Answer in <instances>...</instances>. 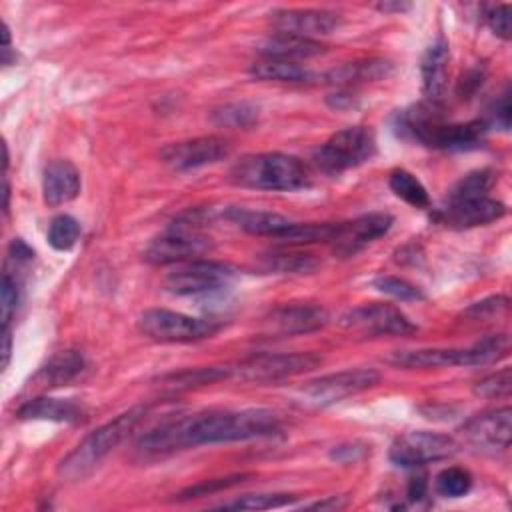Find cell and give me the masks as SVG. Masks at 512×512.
I'll return each mask as SVG.
<instances>
[{
    "mask_svg": "<svg viewBox=\"0 0 512 512\" xmlns=\"http://www.w3.org/2000/svg\"><path fill=\"white\" fill-rule=\"evenodd\" d=\"M278 430L280 418L268 408L204 412L162 422L138 438L136 450L144 458H164L200 444L242 442L270 436Z\"/></svg>",
    "mask_w": 512,
    "mask_h": 512,
    "instance_id": "6da1fadb",
    "label": "cell"
},
{
    "mask_svg": "<svg viewBox=\"0 0 512 512\" xmlns=\"http://www.w3.org/2000/svg\"><path fill=\"white\" fill-rule=\"evenodd\" d=\"M230 180L236 186L270 192H292L308 184L304 164L284 152H260L242 156L230 168Z\"/></svg>",
    "mask_w": 512,
    "mask_h": 512,
    "instance_id": "7a4b0ae2",
    "label": "cell"
},
{
    "mask_svg": "<svg viewBox=\"0 0 512 512\" xmlns=\"http://www.w3.org/2000/svg\"><path fill=\"white\" fill-rule=\"evenodd\" d=\"M434 106V104H432ZM418 104L410 110H404L398 116L400 132L418 140L430 148L442 150H470L476 148L486 130V120H470L464 124H444L436 118L434 108Z\"/></svg>",
    "mask_w": 512,
    "mask_h": 512,
    "instance_id": "3957f363",
    "label": "cell"
},
{
    "mask_svg": "<svg viewBox=\"0 0 512 512\" xmlns=\"http://www.w3.org/2000/svg\"><path fill=\"white\" fill-rule=\"evenodd\" d=\"M146 406H134L118 414L114 420L90 432L58 466V474L68 480H82L102 458H106L146 416Z\"/></svg>",
    "mask_w": 512,
    "mask_h": 512,
    "instance_id": "277c9868",
    "label": "cell"
},
{
    "mask_svg": "<svg viewBox=\"0 0 512 512\" xmlns=\"http://www.w3.org/2000/svg\"><path fill=\"white\" fill-rule=\"evenodd\" d=\"M210 238L200 232L198 214H184L174 220L158 238H154L144 250V260L156 266L182 264L208 252Z\"/></svg>",
    "mask_w": 512,
    "mask_h": 512,
    "instance_id": "5b68a950",
    "label": "cell"
},
{
    "mask_svg": "<svg viewBox=\"0 0 512 512\" xmlns=\"http://www.w3.org/2000/svg\"><path fill=\"white\" fill-rule=\"evenodd\" d=\"M376 154V140L368 126H348L320 144L312 160L326 174H340L368 162Z\"/></svg>",
    "mask_w": 512,
    "mask_h": 512,
    "instance_id": "8992f818",
    "label": "cell"
},
{
    "mask_svg": "<svg viewBox=\"0 0 512 512\" xmlns=\"http://www.w3.org/2000/svg\"><path fill=\"white\" fill-rule=\"evenodd\" d=\"M138 330L156 342H196L220 330L216 320L194 318L166 308H148L138 316Z\"/></svg>",
    "mask_w": 512,
    "mask_h": 512,
    "instance_id": "52a82bcc",
    "label": "cell"
},
{
    "mask_svg": "<svg viewBox=\"0 0 512 512\" xmlns=\"http://www.w3.org/2000/svg\"><path fill=\"white\" fill-rule=\"evenodd\" d=\"M322 364L314 352H262L240 360L232 368V376L246 382H276L310 372Z\"/></svg>",
    "mask_w": 512,
    "mask_h": 512,
    "instance_id": "ba28073f",
    "label": "cell"
},
{
    "mask_svg": "<svg viewBox=\"0 0 512 512\" xmlns=\"http://www.w3.org/2000/svg\"><path fill=\"white\" fill-rule=\"evenodd\" d=\"M236 270L214 260H188L178 264L164 278V288L176 296H202L224 288Z\"/></svg>",
    "mask_w": 512,
    "mask_h": 512,
    "instance_id": "9c48e42d",
    "label": "cell"
},
{
    "mask_svg": "<svg viewBox=\"0 0 512 512\" xmlns=\"http://www.w3.org/2000/svg\"><path fill=\"white\" fill-rule=\"evenodd\" d=\"M458 442L442 432L412 430L398 436L388 452V458L402 468H418L430 462L446 460L458 452Z\"/></svg>",
    "mask_w": 512,
    "mask_h": 512,
    "instance_id": "30bf717a",
    "label": "cell"
},
{
    "mask_svg": "<svg viewBox=\"0 0 512 512\" xmlns=\"http://www.w3.org/2000/svg\"><path fill=\"white\" fill-rule=\"evenodd\" d=\"M340 326L368 336H410L418 326L394 304L370 302L340 316Z\"/></svg>",
    "mask_w": 512,
    "mask_h": 512,
    "instance_id": "8fae6325",
    "label": "cell"
},
{
    "mask_svg": "<svg viewBox=\"0 0 512 512\" xmlns=\"http://www.w3.org/2000/svg\"><path fill=\"white\" fill-rule=\"evenodd\" d=\"M380 382V374L372 368H350L314 378L302 386V394L318 406H330L356 396Z\"/></svg>",
    "mask_w": 512,
    "mask_h": 512,
    "instance_id": "7c38bea8",
    "label": "cell"
},
{
    "mask_svg": "<svg viewBox=\"0 0 512 512\" xmlns=\"http://www.w3.org/2000/svg\"><path fill=\"white\" fill-rule=\"evenodd\" d=\"M462 442L482 452H498L510 446L512 410L502 406L468 418L458 430Z\"/></svg>",
    "mask_w": 512,
    "mask_h": 512,
    "instance_id": "4fadbf2b",
    "label": "cell"
},
{
    "mask_svg": "<svg viewBox=\"0 0 512 512\" xmlns=\"http://www.w3.org/2000/svg\"><path fill=\"white\" fill-rule=\"evenodd\" d=\"M230 154V142L222 136H198L182 142H172L162 148L160 158L176 172L194 170L200 166L216 164Z\"/></svg>",
    "mask_w": 512,
    "mask_h": 512,
    "instance_id": "5bb4252c",
    "label": "cell"
},
{
    "mask_svg": "<svg viewBox=\"0 0 512 512\" xmlns=\"http://www.w3.org/2000/svg\"><path fill=\"white\" fill-rule=\"evenodd\" d=\"M394 218L386 212H370L362 214L350 222L336 224L334 236L328 242L332 246V252L340 258H350L358 254L362 248L372 244L374 240L388 234L392 228Z\"/></svg>",
    "mask_w": 512,
    "mask_h": 512,
    "instance_id": "9a60e30c",
    "label": "cell"
},
{
    "mask_svg": "<svg viewBox=\"0 0 512 512\" xmlns=\"http://www.w3.org/2000/svg\"><path fill=\"white\" fill-rule=\"evenodd\" d=\"M342 18L338 12L324 8H288L274 10L270 24L276 32L302 36L314 40L316 36H328L340 26Z\"/></svg>",
    "mask_w": 512,
    "mask_h": 512,
    "instance_id": "2e32d148",
    "label": "cell"
},
{
    "mask_svg": "<svg viewBox=\"0 0 512 512\" xmlns=\"http://www.w3.org/2000/svg\"><path fill=\"white\" fill-rule=\"evenodd\" d=\"M506 214V206L490 196L466 202H446L434 218L448 228H474L494 222Z\"/></svg>",
    "mask_w": 512,
    "mask_h": 512,
    "instance_id": "e0dca14e",
    "label": "cell"
},
{
    "mask_svg": "<svg viewBox=\"0 0 512 512\" xmlns=\"http://www.w3.org/2000/svg\"><path fill=\"white\" fill-rule=\"evenodd\" d=\"M328 320H330V316H328L326 308H322L318 304L298 302V304H284V306L272 310V314L268 316V326L276 334L294 336V334L316 332V330L324 328L328 324Z\"/></svg>",
    "mask_w": 512,
    "mask_h": 512,
    "instance_id": "ac0fdd59",
    "label": "cell"
},
{
    "mask_svg": "<svg viewBox=\"0 0 512 512\" xmlns=\"http://www.w3.org/2000/svg\"><path fill=\"white\" fill-rule=\"evenodd\" d=\"M388 362L400 368H448V366H476L474 348H416L396 350Z\"/></svg>",
    "mask_w": 512,
    "mask_h": 512,
    "instance_id": "d6986e66",
    "label": "cell"
},
{
    "mask_svg": "<svg viewBox=\"0 0 512 512\" xmlns=\"http://www.w3.org/2000/svg\"><path fill=\"white\" fill-rule=\"evenodd\" d=\"M80 172L68 160H54L44 168L42 196L48 206H60L74 200L80 192Z\"/></svg>",
    "mask_w": 512,
    "mask_h": 512,
    "instance_id": "ffe728a7",
    "label": "cell"
},
{
    "mask_svg": "<svg viewBox=\"0 0 512 512\" xmlns=\"http://www.w3.org/2000/svg\"><path fill=\"white\" fill-rule=\"evenodd\" d=\"M448 60H450V48L444 38H438L432 46H428L422 56V62H420L422 94L430 104H436L446 90Z\"/></svg>",
    "mask_w": 512,
    "mask_h": 512,
    "instance_id": "44dd1931",
    "label": "cell"
},
{
    "mask_svg": "<svg viewBox=\"0 0 512 512\" xmlns=\"http://www.w3.org/2000/svg\"><path fill=\"white\" fill-rule=\"evenodd\" d=\"M86 410L82 404L68 400V398H50L38 396L26 400L18 410L16 416L20 420H48V422H80Z\"/></svg>",
    "mask_w": 512,
    "mask_h": 512,
    "instance_id": "7402d4cb",
    "label": "cell"
},
{
    "mask_svg": "<svg viewBox=\"0 0 512 512\" xmlns=\"http://www.w3.org/2000/svg\"><path fill=\"white\" fill-rule=\"evenodd\" d=\"M258 52L266 60H284V62H298L306 58H314L326 52L324 44L318 40L302 38V36H292V34H282L274 32L268 36L260 46Z\"/></svg>",
    "mask_w": 512,
    "mask_h": 512,
    "instance_id": "603a6c76",
    "label": "cell"
},
{
    "mask_svg": "<svg viewBox=\"0 0 512 512\" xmlns=\"http://www.w3.org/2000/svg\"><path fill=\"white\" fill-rule=\"evenodd\" d=\"M226 218L248 234L268 236V238H276V240H280L294 224L290 218L276 214V212L248 210V208H236V206L226 210Z\"/></svg>",
    "mask_w": 512,
    "mask_h": 512,
    "instance_id": "cb8c5ba5",
    "label": "cell"
},
{
    "mask_svg": "<svg viewBox=\"0 0 512 512\" xmlns=\"http://www.w3.org/2000/svg\"><path fill=\"white\" fill-rule=\"evenodd\" d=\"M84 370V356L78 350H60L56 352L34 376L38 388L50 390L60 388L76 380Z\"/></svg>",
    "mask_w": 512,
    "mask_h": 512,
    "instance_id": "d4e9b609",
    "label": "cell"
},
{
    "mask_svg": "<svg viewBox=\"0 0 512 512\" xmlns=\"http://www.w3.org/2000/svg\"><path fill=\"white\" fill-rule=\"evenodd\" d=\"M248 72L256 80L288 82V84H306V82H314L318 78L314 72L300 66L298 62L266 60V58L262 62H254Z\"/></svg>",
    "mask_w": 512,
    "mask_h": 512,
    "instance_id": "484cf974",
    "label": "cell"
},
{
    "mask_svg": "<svg viewBox=\"0 0 512 512\" xmlns=\"http://www.w3.org/2000/svg\"><path fill=\"white\" fill-rule=\"evenodd\" d=\"M392 72V64L382 58H370L360 62H350L334 68L326 78L334 84H356L368 80H382Z\"/></svg>",
    "mask_w": 512,
    "mask_h": 512,
    "instance_id": "4316f807",
    "label": "cell"
},
{
    "mask_svg": "<svg viewBox=\"0 0 512 512\" xmlns=\"http://www.w3.org/2000/svg\"><path fill=\"white\" fill-rule=\"evenodd\" d=\"M262 264L268 272L276 274H310L320 266V262L312 254L298 250H280L264 254Z\"/></svg>",
    "mask_w": 512,
    "mask_h": 512,
    "instance_id": "83f0119b",
    "label": "cell"
},
{
    "mask_svg": "<svg viewBox=\"0 0 512 512\" xmlns=\"http://www.w3.org/2000/svg\"><path fill=\"white\" fill-rule=\"evenodd\" d=\"M388 186L400 200H404L414 208H426L430 204V196L424 184L404 168H396L390 172Z\"/></svg>",
    "mask_w": 512,
    "mask_h": 512,
    "instance_id": "f1b7e54d",
    "label": "cell"
},
{
    "mask_svg": "<svg viewBox=\"0 0 512 512\" xmlns=\"http://www.w3.org/2000/svg\"><path fill=\"white\" fill-rule=\"evenodd\" d=\"M492 182H494V176L490 170L468 172L450 188L446 202H466V200L484 198V196H488Z\"/></svg>",
    "mask_w": 512,
    "mask_h": 512,
    "instance_id": "f546056e",
    "label": "cell"
},
{
    "mask_svg": "<svg viewBox=\"0 0 512 512\" xmlns=\"http://www.w3.org/2000/svg\"><path fill=\"white\" fill-rule=\"evenodd\" d=\"M228 376H232L230 366H208V368H192V370H184L178 374H170V376H166V382L174 390H188L194 386L214 384Z\"/></svg>",
    "mask_w": 512,
    "mask_h": 512,
    "instance_id": "4dcf8cb0",
    "label": "cell"
},
{
    "mask_svg": "<svg viewBox=\"0 0 512 512\" xmlns=\"http://www.w3.org/2000/svg\"><path fill=\"white\" fill-rule=\"evenodd\" d=\"M296 502L294 494L286 492H258V494H244L232 502L218 504L216 508L222 510H270V508H282Z\"/></svg>",
    "mask_w": 512,
    "mask_h": 512,
    "instance_id": "1f68e13d",
    "label": "cell"
},
{
    "mask_svg": "<svg viewBox=\"0 0 512 512\" xmlns=\"http://www.w3.org/2000/svg\"><path fill=\"white\" fill-rule=\"evenodd\" d=\"M46 238L54 250H70L80 238V224L70 214H58L52 218Z\"/></svg>",
    "mask_w": 512,
    "mask_h": 512,
    "instance_id": "d6a6232c",
    "label": "cell"
},
{
    "mask_svg": "<svg viewBox=\"0 0 512 512\" xmlns=\"http://www.w3.org/2000/svg\"><path fill=\"white\" fill-rule=\"evenodd\" d=\"M256 118H258V108L248 102L224 104L212 112V120L218 126H226V128H248L256 122Z\"/></svg>",
    "mask_w": 512,
    "mask_h": 512,
    "instance_id": "836d02e7",
    "label": "cell"
},
{
    "mask_svg": "<svg viewBox=\"0 0 512 512\" xmlns=\"http://www.w3.org/2000/svg\"><path fill=\"white\" fill-rule=\"evenodd\" d=\"M470 488H472V476L466 468L450 466V468H444L436 476V490L440 496L460 498V496L468 494Z\"/></svg>",
    "mask_w": 512,
    "mask_h": 512,
    "instance_id": "e575fe53",
    "label": "cell"
},
{
    "mask_svg": "<svg viewBox=\"0 0 512 512\" xmlns=\"http://www.w3.org/2000/svg\"><path fill=\"white\" fill-rule=\"evenodd\" d=\"M372 286L382 292V294H388L396 300H402V302H416V300H424V294L418 286H414L412 282L404 280V278H398V276H376L372 280Z\"/></svg>",
    "mask_w": 512,
    "mask_h": 512,
    "instance_id": "d590c367",
    "label": "cell"
},
{
    "mask_svg": "<svg viewBox=\"0 0 512 512\" xmlns=\"http://www.w3.org/2000/svg\"><path fill=\"white\" fill-rule=\"evenodd\" d=\"M510 388H512V370L502 368L478 380L474 384V394L482 398H500V396H508Z\"/></svg>",
    "mask_w": 512,
    "mask_h": 512,
    "instance_id": "8d00e7d4",
    "label": "cell"
},
{
    "mask_svg": "<svg viewBox=\"0 0 512 512\" xmlns=\"http://www.w3.org/2000/svg\"><path fill=\"white\" fill-rule=\"evenodd\" d=\"M252 474H232V476H226V478H212V480H206V482H200V484H194V486H188L186 490H182L178 494V500H192V498H202V496H210V494H216L220 490H226V488H232L236 484H242L246 478H250Z\"/></svg>",
    "mask_w": 512,
    "mask_h": 512,
    "instance_id": "74e56055",
    "label": "cell"
},
{
    "mask_svg": "<svg viewBox=\"0 0 512 512\" xmlns=\"http://www.w3.org/2000/svg\"><path fill=\"white\" fill-rule=\"evenodd\" d=\"M20 302V288L16 278L10 276V272H4L2 276V300H0V308H2V328H8L12 314L16 312Z\"/></svg>",
    "mask_w": 512,
    "mask_h": 512,
    "instance_id": "f35d334b",
    "label": "cell"
},
{
    "mask_svg": "<svg viewBox=\"0 0 512 512\" xmlns=\"http://www.w3.org/2000/svg\"><path fill=\"white\" fill-rule=\"evenodd\" d=\"M488 28L502 40H510L512 32V20H510V4H496L490 6L484 14Z\"/></svg>",
    "mask_w": 512,
    "mask_h": 512,
    "instance_id": "ab89813d",
    "label": "cell"
},
{
    "mask_svg": "<svg viewBox=\"0 0 512 512\" xmlns=\"http://www.w3.org/2000/svg\"><path fill=\"white\" fill-rule=\"evenodd\" d=\"M504 310H508V298L506 296H490L486 300H480V302H474L472 306H468L464 310V316L474 318V320H482V318L494 316V314L504 312Z\"/></svg>",
    "mask_w": 512,
    "mask_h": 512,
    "instance_id": "60d3db41",
    "label": "cell"
},
{
    "mask_svg": "<svg viewBox=\"0 0 512 512\" xmlns=\"http://www.w3.org/2000/svg\"><path fill=\"white\" fill-rule=\"evenodd\" d=\"M502 130L510 128V92L506 90L490 108V122Z\"/></svg>",
    "mask_w": 512,
    "mask_h": 512,
    "instance_id": "b9f144b4",
    "label": "cell"
},
{
    "mask_svg": "<svg viewBox=\"0 0 512 512\" xmlns=\"http://www.w3.org/2000/svg\"><path fill=\"white\" fill-rule=\"evenodd\" d=\"M362 456V448H358L356 444H348V446H338L332 452V458L340 460V462H356Z\"/></svg>",
    "mask_w": 512,
    "mask_h": 512,
    "instance_id": "7bdbcfd3",
    "label": "cell"
},
{
    "mask_svg": "<svg viewBox=\"0 0 512 512\" xmlns=\"http://www.w3.org/2000/svg\"><path fill=\"white\" fill-rule=\"evenodd\" d=\"M354 100H356V96H354L350 90H340V92H336V94H332V96L328 98V104H330L332 108L342 110V108H352V106H354Z\"/></svg>",
    "mask_w": 512,
    "mask_h": 512,
    "instance_id": "ee69618b",
    "label": "cell"
},
{
    "mask_svg": "<svg viewBox=\"0 0 512 512\" xmlns=\"http://www.w3.org/2000/svg\"><path fill=\"white\" fill-rule=\"evenodd\" d=\"M10 256H12L16 262H28V260H32L34 252H32V248L26 246L22 240H14V242L10 244Z\"/></svg>",
    "mask_w": 512,
    "mask_h": 512,
    "instance_id": "f6af8a7d",
    "label": "cell"
},
{
    "mask_svg": "<svg viewBox=\"0 0 512 512\" xmlns=\"http://www.w3.org/2000/svg\"><path fill=\"white\" fill-rule=\"evenodd\" d=\"M424 496H426V480H424V476L412 478L410 484H408V498H410L412 502H418V500H422Z\"/></svg>",
    "mask_w": 512,
    "mask_h": 512,
    "instance_id": "bcb514c9",
    "label": "cell"
},
{
    "mask_svg": "<svg viewBox=\"0 0 512 512\" xmlns=\"http://www.w3.org/2000/svg\"><path fill=\"white\" fill-rule=\"evenodd\" d=\"M346 504V500L342 496H330L322 502H314V504H308L306 508H314V510H338Z\"/></svg>",
    "mask_w": 512,
    "mask_h": 512,
    "instance_id": "7dc6e473",
    "label": "cell"
},
{
    "mask_svg": "<svg viewBox=\"0 0 512 512\" xmlns=\"http://www.w3.org/2000/svg\"><path fill=\"white\" fill-rule=\"evenodd\" d=\"M10 352H12V336H10V328H2V368H6V366H8Z\"/></svg>",
    "mask_w": 512,
    "mask_h": 512,
    "instance_id": "c3c4849f",
    "label": "cell"
},
{
    "mask_svg": "<svg viewBox=\"0 0 512 512\" xmlns=\"http://www.w3.org/2000/svg\"><path fill=\"white\" fill-rule=\"evenodd\" d=\"M376 10H380L384 14L406 12V10H410V4H406V2H380V4H376Z\"/></svg>",
    "mask_w": 512,
    "mask_h": 512,
    "instance_id": "681fc988",
    "label": "cell"
}]
</instances>
